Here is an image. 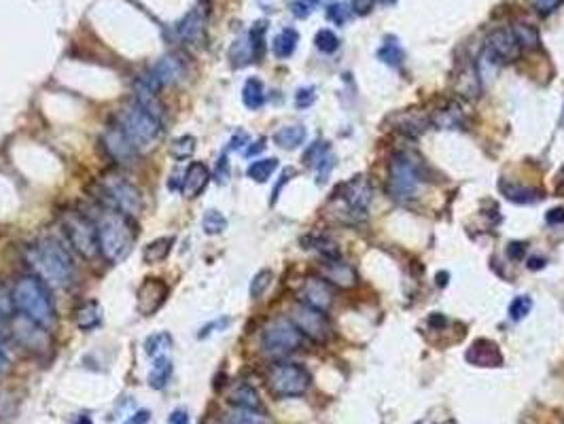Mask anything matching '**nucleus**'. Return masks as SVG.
I'll list each match as a JSON object with an SVG mask.
<instances>
[{
    "label": "nucleus",
    "mask_w": 564,
    "mask_h": 424,
    "mask_svg": "<svg viewBox=\"0 0 564 424\" xmlns=\"http://www.w3.org/2000/svg\"><path fill=\"white\" fill-rule=\"evenodd\" d=\"M98 227V240H100V253L110 263H121L130 257L132 246L136 242V229L132 223V217L108 208L102 212Z\"/></svg>",
    "instance_id": "1"
},
{
    "label": "nucleus",
    "mask_w": 564,
    "mask_h": 424,
    "mask_svg": "<svg viewBox=\"0 0 564 424\" xmlns=\"http://www.w3.org/2000/svg\"><path fill=\"white\" fill-rule=\"evenodd\" d=\"M28 257H30V265L51 287L62 289V287L70 285V280L74 276V265H72L68 251L55 238L49 236V238L39 240L30 248Z\"/></svg>",
    "instance_id": "2"
},
{
    "label": "nucleus",
    "mask_w": 564,
    "mask_h": 424,
    "mask_svg": "<svg viewBox=\"0 0 564 424\" xmlns=\"http://www.w3.org/2000/svg\"><path fill=\"white\" fill-rule=\"evenodd\" d=\"M13 303L17 310L32 323L43 329H49L55 321L53 301L47 287L36 276H22L13 289Z\"/></svg>",
    "instance_id": "3"
},
{
    "label": "nucleus",
    "mask_w": 564,
    "mask_h": 424,
    "mask_svg": "<svg viewBox=\"0 0 564 424\" xmlns=\"http://www.w3.org/2000/svg\"><path fill=\"white\" fill-rule=\"evenodd\" d=\"M427 180L425 164L409 151H399L388 166V191L397 202H409L418 198Z\"/></svg>",
    "instance_id": "4"
},
{
    "label": "nucleus",
    "mask_w": 564,
    "mask_h": 424,
    "mask_svg": "<svg viewBox=\"0 0 564 424\" xmlns=\"http://www.w3.org/2000/svg\"><path fill=\"white\" fill-rule=\"evenodd\" d=\"M371 183L367 176H354L340 187L333 196V212L344 223H361L367 219V208L371 204Z\"/></svg>",
    "instance_id": "5"
},
{
    "label": "nucleus",
    "mask_w": 564,
    "mask_h": 424,
    "mask_svg": "<svg viewBox=\"0 0 564 424\" xmlns=\"http://www.w3.org/2000/svg\"><path fill=\"white\" fill-rule=\"evenodd\" d=\"M119 128L132 140L138 151L153 146L162 132V121L153 117L146 108H142L136 100L126 104L119 112Z\"/></svg>",
    "instance_id": "6"
},
{
    "label": "nucleus",
    "mask_w": 564,
    "mask_h": 424,
    "mask_svg": "<svg viewBox=\"0 0 564 424\" xmlns=\"http://www.w3.org/2000/svg\"><path fill=\"white\" fill-rule=\"evenodd\" d=\"M312 384L310 371L299 363H276L268 371V389L274 397L280 399H293L308 393Z\"/></svg>",
    "instance_id": "7"
},
{
    "label": "nucleus",
    "mask_w": 564,
    "mask_h": 424,
    "mask_svg": "<svg viewBox=\"0 0 564 424\" xmlns=\"http://www.w3.org/2000/svg\"><path fill=\"white\" fill-rule=\"evenodd\" d=\"M304 335L291 319H274L261 333V350L266 357L282 359L302 348Z\"/></svg>",
    "instance_id": "8"
},
{
    "label": "nucleus",
    "mask_w": 564,
    "mask_h": 424,
    "mask_svg": "<svg viewBox=\"0 0 564 424\" xmlns=\"http://www.w3.org/2000/svg\"><path fill=\"white\" fill-rule=\"evenodd\" d=\"M64 234L70 242V246L85 259H94L100 253V240H98V227L79 212H66L62 217Z\"/></svg>",
    "instance_id": "9"
},
{
    "label": "nucleus",
    "mask_w": 564,
    "mask_h": 424,
    "mask_svg": "<svg viewBox=\"0 0 564 424\" xmlns=\"http://www.w3.org/2000/svg\"><path fill=\"white\" fill-rule=\"evenodd\" d=\"M102 191L106 194V200L112 204V208L128 217H136L142 210L140 189L126 176H119V174L106 176L102 180Z\"/></svg>",
    "instance_id": "10"
},
{
    "label": "nucleus",
    "mask_w": 564,
    "mask_h": 424,
    "mask_svg": "<svg viewBox=\"0 0 564 424\" xmlns=\"http://www.w3.org/2000/svg\"><path fill=\"white\" fill-rule=\"evenodd\" d=\"M289 319L293 321V325L299 331H302V335L310 337L312 341L325 344L333 335V329H331V323H329L327 314L316 310V307H312V305H308V303L297 301L291 307V316Z\"/></svg>",
    "instance_id": "11"
},
{
    "label": "nucleus",
    "mask_w": 564,
    "mask_h": 424,
    "mask_svg": "<svg viewBox=\"0 0 564 424\" xmlns=\"http://www.w3.org/2000/svg\"><path fill=\"white\" fill-rule=\"evenodd\" d=\"M520 43L511 28H499L488 34L484 43V62L490 64H507L520 58Z\"/></svg>",
    "instance_id": "12"
},
{
    "label": "nucleus",
    "mask_w": 564,
    "mask_h": 424,
    "mask_svg": "<svg viewBox=\"0 0 564 424\" xmlns=\"http://www.w3.org/2000/svg\"><path fill=\"white\" fill-rule=\"evenodd\" d=\"M321 278H325L331 287L337 289H354L359 285V274L357 269L346 263L342 257H331V259H323L321 263Z\"/></svg>",
    "instance_id": "13"
},
{
    "label": "nucleus",
    "mask_w": 564,
    "mask_h": 424,
    "mask_svg": "<svg viewBox=\"0 0 564 424\" xmlns=\"http://www.w3.org/2000/svg\"><path fill=\"white\" fill-rule=\"evenodd\" d=\"M168 297V285L160 278H146L138 289V312L144 316L155 314Z\"/></svg>",
    "instance_id": "14"
},
{
    "label": "nucleus",
    "mask_w": 564,
    "mask_h": 424,
    "mask_svg": "<svg viewBox=\"0 0 564 424\" xmlns=\"http://www.w3.org/2000/svg\"><path fill=\"white\" fill-rule=\"evenodd\" d=\"M299 301L316 307V310H321V312H327L333 305V289L325 278L310 276L304 282L302 291H299Z\"/></svg>",
    "instance_id": "15"
},
{
    "label": "nucleus",
    "mask_w": 564,
    "mask_h": 424,
    "mask_svg": "<svg viewBox=\"0 0 564 424\" xmlns=\"http://www.w3.org/2000/svg\"><path fill=\"white\" fill-rule=\"evenodd\" d=\"M102 142H104L106 151L110 153V158L115 160L117 164H123V166L134 164L138 149L132 144V140H130V138L123 134V130H121L119 126H117V128H110V130H106V132H104Z\"/></svg>",
    "instance_id": "16"
},
{
    "label": "nucleus",
    "mask_w": 564,
    "mask_h": 424,
    "mask_svg": "<svg viewBox=\"0 0 564 424\" xmlns=\"http://www.w3.org/2000/svg\"><path fill=\"white\" fill-rule=\"evenodd\" d=\"M182 72H185V66L178 56H164L162 60H157L151 68H148L146 74L151 76V81L162 90L166 85H174L176 81H180Z\"/></svg>",
    "instance_id": "17"
},
{
    "label": "nucleus",
    "mask_w": 564,
    "mask_h": 424,
    "mask_svg": "<svg viewBox=\"0 0 564 424\" xmlns=\"http://www.w3.org/2000/svg\"><path fill=\"white\" fill-rule=\"evenodd\" d=\"M469 365L475 367H499L503 365V355L499 344L490 341V339H477L469 346V350L465 355Z\"/></svg>",
    "instance_id": "18"
},
{
    "label": "nucleus",
    "mask_w": 564,
    "mask_h": 424,
    "mask_svg": "<svg viewBox=\"0 0 564 424\" xmlns=\"http://www.w3.org/2000/svg\"><path fill=\"white\" fill-rule=\"evenodd\" d=\"M210 180V170L202 164V162H191L185 170L182 176V185H180V194L189 200H196L202 191L206 189Z\"/></svg>",
    "instance_id": "19"
},
{
    "label": "nucleus",
    "mask_w": 564,
    "mask_h": 424,
    "mask_svg": "<svg viewBox=\"0 0 564 424\" xmlns=\"http://www.w3.org/2000/svg\"><path fill=\"white\" fill-rule=\"evenodd\" d=\"M204 24H206V15L202 9H194L187 13L174 28L176 36H178V41L182 43H200L202 41V36H204Z\"/></svg>",
    "instance_id": "20"
},
{
    "label": "nucleus",
    "mask_w": 564,
    "mask_h": 424,
    "mask_svg": "<svg viewBox=\"0 0 564 424\" xmlns=\"http://www.w3.org/2000/svg\"><path fill=\"white\" fill-rule=\"evenodd\" d=\"M454 85H456V92L467 100H475L477 96H481V76H479L477 64L473 62L463 64L454 79Z\"/></svg>",
    "instance_id": "21"
},
{
    "label": "nucleus",
    "mask_w": 564,
    "mask_h": 424,
    "mask_svg": "<svg viewBox=\"0 0 564 424\" xmlns=\"http://www.w3.org/2000/svg\"><path fill=\"white\" fill-rule=\"evenodd\" d=\"M431 119L425 117V115L416 112V110H405V112H399L397 117H395V130L409 136V138H416L420 136L427 128H429Z\"/></svg>",
    "instance_id": "22"
},
{
    "label": "nucleus",
    "mask_w": 564,
    "mask_h": 424,
    "mask_svg": "<svg viewBox=\"0 0 564 424\" xmlns=\"http://www.w3.org/2000/svg\"><path fill=\"white\" fill-rule=\"evenodd\" d=\"M499 189H501V194L509 200V202H513V204H537V202H541V198H543V194L539 189H531V187H522V185H518V183H509V180H501V185H499Z\"/></svg>",
    "instance_id": "23"
},
{
    "label": "nucleus",
    "mask_w": 564,
    "mask_h": 424,
    "mask_svg": "<svg viewBox=\"0 0 564 424\" xmlns=\"http://www.w3.org/2000/svg\"><path fill=\"white\" fill-rule=\"evenodd\" d=\"M306 136H308L306 128H304V126H299V124H295V126H284V128H280V130L274 134V142H276L280 149L293 151V149L302 146V144L306 142Z\"/></svg>",
    "instance_id": "24"
},
{
    "label": "nucleus",
    "mask_w": 564,
    "mask_h": 424,
    "mask_svg": "<svg viewBox=\"0 0 564 424\" xmlns=\"http://www.w3.org/2000/svg\"><path fill=\"white\" fill-rule=\"evenodd\" d=\"M230 403L234 407H244V409H261V399L259 393L250 387V384L242 382L234 391L230 393Z\"/></svg>",
    "instance_id": "25"
},
{
    "label": "nucleus",
    "mask_w": 564,
    "mask_h": 424,
    "mask_svg": "<svg viewBox=\"0 0 564 424\" xmlns=\"http://www.w3.org/2000/svg\"><path fill=\"white\" fill-rule=\"evenodd\" d=\"M102 323V307L98 301H85L77 310V327L81 331H94Z\"/></svg>",
    "instance_id": "26"
},
{
    "label": "nucleus",
    "mask_w": 564,
    "mask_h": 424,
    "mask_svg": "<svg viewBox=\"0 0 564 424\" xmlns=\"http://www.w3.org/2000/svg\"><path fill=\"white\" fill-rule=\"evenodd\" d=\"M221 424H272L270 418L263 414L261 409H244V407H234L223 416Z\"/></svg>",
    "instance_id": "27"
},
{
    "label": "nucleus",
    "mask_w": 564,
    "mask_h": 424,
    "mask_svg": "<svg viewBox=\"0 0 564 424\" xmlns=\"http://www.w3.org/2000/svg\"><path fill=\"white\" fill-rule=\"evenodd\" d=\"M297 43H299V34L297 30L293 28H284L276 38H274V43H272V51L278 60H287L295 53L297 49Z\"/></svg>",
    "instance_id": "28"
},
{
    "label": "nucleus",
    "mask_w": 564,
    "mask_h": 424,
    "mask_svg": "<svg viewBox=\"0 0 564 424\" xmlns=\"http://www.w3.org/2000/svg\"><path fill=\"white\" fill-rule=\"evenodd\" d=\"M172 375V361L168 357H155V363L148 371V387L155 389V391H162L168 387V380Z\"/></svg>",
    "instance_id": "29"
},
{
    "label": "nucleus",
    "mask_w": 564,
    "mask_h": 424,
    "mask_svg": "<svg viewBox=\"0 0 564 424\" xmlns=\"http://www.w3.org/2000/svg\"><path fill=\"white\" fill-rule=\"evenodd\" d=\"M242 102L248 110H257L266 104V90H263L261 79H257V76L246 79V83L242 87Z\"/></svg>",
    "instance_id": "30"
},
{
    "label": "nucleus",
    "mask_w": 564,
    "mask_h": 424,
    "mask_svg": "<svg viewBox=\"0 0 564 424\" xmlns=\"http://www.w3.org/2000/svg\"><path fill=\"white\" fill-rule=\"evenodd\" d=\"M172 244H174V238H157V240H153L151 244H146L144 251H142L144 263H148V265L162 263V261L170 255Z\"/></svg>",
    "instance_id": "31"
},
{
    "label": "nucleus",
    "mask_w": 564,
    "mask_h": 424,
    "mask_svg": "<svg viewBox=\"0 0 564 424\" xmlns=\"http://www.w3.org/2000/svg\"><path fill=\"white\" fill-rule=\"evenodd\" d=\"M278 168V160L276 158H263V160H255L248 168H246V176L253 178L255 183H268L272 178V174Z\"/></svg>",
    "instance_id": "32"
},
{
    "label": "nucleus",
    "mask_w": 564,
    "mask_h": 424,
    "mask_svg": "<svg viewBox=\"0 0 564 424\" xmlns=\"http://www.w3.org/2000/svg\"><path fill=\"white\" fill-rule=\"evenodd\" d=\"M515 38H518V43L520 47H526V49H539L541 47V38H539V32L535 26L531 24H526V22H518L511 26Z\"/></svg>",
    "instance_id": "33"
},
{
    "label": "nucleus",
    "mask_w": 564,
    "mask_h": 424,
    "mask_svg": "<svg viewBox=\"0 0 564 424\" xmlns=\"http://www.w3.org/2000/svg\"><path fill=\"white\" fill-rule=\"evenodd\" d=\"M170 346H172L170 333H166V331L153 333V335H148L146 341H144V353L148 357H162L166 350H170Z\"/></svg>",
    "instance_id": "34"
},
{
    "label": "nucleus",
    "mask_w": 564,
    "mask_h": 424,
    "mask_svg": "<svg viewBox=\"0 0 564 424\" xmlns=\"http://www.w3.org/2000/svg\"><path fill=\"white\" fill-rule=\"evenodd\" d=\"M302 244H306L304 248H312V251H318L323 255V259H331V257H340V248H337L335 242H331L329 238L325 236H310V238H304Z\"/></svg>",
    "instance_id": "35"
},
{
    "label": "nucleus",
    "mask_w": 564,
    "mask_h": 424,
    "mask_svg": "<svg viewBox=\"0 0 564 424\" xmlns=\"http://www.w3.org/2000/svg\"><path fill=\"white\" fill-rule=\"evenodd\" d=\"M202 227H204V231L208 236H216V234H221V231L228 229V219H225V214L221 210L210 208V210L204 212Z\"/></svg>",
    "instance_id": "36"
},
{
    "label": "nucleus",
    "mask_w": 564,
    "mask_h": 424,
    "mask_svg": "<svg viewBox=\"0 0 564 424\" xmlns=\"http://www.w3.org/2000/svg\"><path fill=\"white\" fill-rule=\"evenodd\" d=\"M196 153V138L194 136H180V138H176L172 144H170V155L174 158V160H178V162H182V160H187V158H191Z\"/></svg>",
    "instance_id": "37"
},
{
    "label": "nucleus",
    "mask_w": 564,
    "mask_h": 424,
    "mask_svg": "<svg viewBox=\"0 0 564 424\" xmlns=\"http://www.w3.org/2000/svg\"><path fill=\"white\" fill-rule=\"evenodd\" d=\"M463 121V112L459 110V106H447L443 110H439L435 117H433V124L439 126L441 130L445 128H459Z\"/></svg>",
    "instance_id": "38"
},
{
    "label": "nucleus",
    "mask_w": 564,
    "mask_h": 424,
    "mask_svg": "<svg viewBox=\"0 0 564 424\" xmlns=\"http://www.w3.org/2000/svg\"><path fill=\"white\" fill-rule=\"evenodd\" d=\"M314 45H316L318 51L331 56V53H335L337 49H340V38H337V34H335L333 30H327V28H325V30H318V32H316V36H314Z\"/></svg>",
    "instance_id": "39"
},
{
    "label": "nucleus",
    "mask_w": 564,
    "mask_h": 424,
    "mask_svg": "<svg viewBox=\"0 0 564 424\" xmlns=\"http://www.w3.org/2000/svg\"><path fill=\"white\" fill-rule=\"evenodd\" d=\"M378 58L388 64V66H401L403 60H405V53L403 49L397 45V41H386L380 49H378Z\"/></svg>",
    "instance_id": "40"
},
{
    "label": "nucleus",
    "mask_w": 564,
    "mask_h": 424,
    "mask_svg": "<svg viewBox=\"0 0 564 424\" xmlns=\"http://www.w3.org/2000/svg\"><path fill=\"white\" fill-rule=\"evenodd\" d=\"M232 64L234 66H246L253 58H255V51H253V45L248 38H240V41L232 47Z\"/></svg>",
    "instance_id": "41"
},
{
    "label": "nucleus",
    "mask_w": 564,
    "mask_h": 424,
    "mask_svg": "<svg viewBox=\"0 0 564 424\" xmlns=\"http://www.w3.org/2000/svg\"><path fill=\"white\" fill-rule=\"evenodd\" d=\"M272 278H274L272 269H261V272H257L255 278L250 280V289H248L250 297H253V299H259L263 293H266V291L270 289Z\"/></svg>",
    "instance_id": "42"
},
{
    "label": "nucleus",
    "mask_w": 564,
    "mask_h": 424,
    "mask_svg": "<svg viewBox=\"0 0 564 424\" xmlns=\"http://www.w3.org/2000/svg\"><path fill=\"white\" fill-rule=\"evenodd\" d=\"M531 310H533V299L529 295H518L509 303V319L511 321H522V319H526V314H529Z\"/></svg>",
    "instance_id": "43"
},
{
    "label": "nucleus",
    "mask_w": 564,
    "mask_h": 424,
    "mask_svg": "<svg viewBox=\"0 0 564 424\" xmlns=\"http://www.w3.org/2000/svg\"><path fill=\"white\" fill-rule=\"evenodd\" d=\"M329 153V142H323V140H316L310 144V149L304 153V164L306 166H318Z\"/></svg>",
    "instance_id": "44"
},
{
    "label": "nucleus",
    "mask_w": 564,
    "mask_h": 424,
    "mask_svg": "<svg viewBox=\"0 0 564 424\" xmlns=\"http://www.w3.org/2000/svg\"><path fill=\"white\" fill-rule=\"evenodd\" d=\"M327 19L337 24V26H344L348 22V7L342 5V3H333L329 9H327Z\"/></svg>",
    "instance_id": "45"
},
{
    "label": "nucleus",
    "mask_w": 564,
    "mask_h": 424,
    "mask_svg": "<svg viewBox=\"0 0 564 424\" xmlns=\"http://www.w3.org/2000/svg\"><path fill=\"white\" fill-rule=\"evenodd\" d=\"M316 102V90L314 87H302L295 94V106L297 108H310Z\"/></svg>",
    "instance_id": "46"
},
{
    "label": "nucleus",
    "mask_w": 564,
    "mask_h": 424,
    "mask_svg": "<svg viewBox=\"0 0 564 424\" xmlns=\"http://www.w3.org/2000/svg\"><path fill=\"white\" fill-rule=\"evenodd\" d=\"M318 5V0H297V3H293V15L299 17V19H304L312 13V9Z\"/></svg>",
    "instance_id": "47"
},
{
    "label": "nucleus",
    "mask_w": 564,
    "mask_h": 424,
    "mask_svg": "<svg viewBox=\"0 0 564 424\" xmlns=\"http://www.w3.org/2000/svg\"><path fill=\"white\" fill-rule=\"evenodd\" d=\"M214 180H216V183H221V185H225V183L230 180V162H228V158H225V155H221V160L216 162Z\"/></svg>",
    "instance_id": "48"
},
{
    "label": "nucleus",
    "mask_w": 564,
    "mask_h": 424,
    "mask_svg": "<svg viewBox=\"0 0 564 424\" xmlns=\"http://www.w3.org/2000/svg\"><path fill=\"white\" fill-rule=\"evenodd\" d=\"M531 3L535 5V9L539 11V13H543V15H547V13H552L554 9H558L564 0H531Z\"/></svg>",
    "instance_id": "49"
},
{
    "label": "nucleus",
    "mask_w": 564,
    "mask_h": 424,
    "mask_svg": "<svg viewBox=\"0 0 564 424\" xmlns=\"http://www.w3.org/2000/svg\"><path fill=\"white\" fill-rule=\"evenodd\" d=\"M375 5V0H352V11L357 15H369Z\"/></svg>",
    "instance_id": "50"
},
{
    "label": "nucleus",
    "mask_w": 564,
    "mask_h": 424,
    "mask_svg": "<svg viewBox=\"0 0 564 424\" xmlns=\"http://www.w3.org/2000/svg\"><path fill=\"white\" fill-rule=\"evenodd\" d=\"M507 255H509V259H513V261L522 259V257L526 255V244H524V242H511V244L507 246Z\"/></svg>",
    "instance_id": "51"
},
{
    "label": "nucleus",
    "mask_w": 564,
    "mask_h": 424,
    "mask_svg": "<svg viewBox=\"0 0 564 424\" xmlns=\"http://www.w3.org/2000/svg\"><path fill=\"white\" fill-rule=\"evenodd\" d=\"M545 221H547L549 225H560V223H564V208H552V210L545 214Z\"/></svg>",
    "instance_id": "52"
},
{
    "label": "nucleus",
    "mask_w": 564,
    "mask_h": 424,
    "mask_svg": "<svg viewBox=\"0 0 564 424\" xmlns=\"http://www.w3.org/2000/svg\"><path fill=\"white\" fill-rule=\"evenodd\" d=\"M168 424H191V422H189V414L182 412V409H176V412L170 414Z\"/></svg>",
    "instance_id": "53"
},
{
    "label": "nucleus",
    "mask_w": 564,
    "mask_h": 424,
    "mask_svg": "<svg viewBox=\"0 0 564 424\" xmlns=\"http://www.w3.org/2000/svg\"><path fill=\"white\" fill-rule=\"evenodd\" d=\"M228 325H230V319H223L221 323H219V321H214V323L206 325V327H204V329L200 331V337H208V333H210L212 329H219V331H221V329H225V327H228Z\"/></svg>",
    "instance_id": "54"
},
{
    "label": "nucleus",
    "mask_w": 564,
    "mask_h": 424,
    "mask_svg": "<svg viewBox=\"0 0 564 424\" xmlns=\"http://www.w3.org/2000/svg\"><path fill=\"white\" fill-rule=\"evenodd\" d=\"M293 174H295L293 170H284V172H282V176H280V183H278V187H274V198H272V204H274V202L278 200V196H280V189H282V187H284V185H287V183L291 180V176H293Z\"/></svg>",
    "instance_id": "55"
},
{
    "label": "nucleus",
    "mask_w": 564,
    "mask_h": 424,
    "mask_svg": "<svg viewBox=\"0 0 564 424\" xmlns=\"http://www.w3.org/2000/svg\"><path fill=\"white\" fill-rule=\"evenodd\" d=\"M148 418H151V414H148L146 409H140V412H136L132 418H128V420H126V424H146V422H148Z\"/></svg>",
    "instance_id": "56"
},
{
    "label": "nucleus",
    "mask_w": 564,
    "mask_h": 424,
    "mask_svg": "<svg viewBox=\"0 0 564 424\" xmlns=\"http://www.w3.org/2000/svg\"><path fill=\"white\" fill-rule=\"evenodd\" d=\"M545 263H547V261H545L543 257H531V259H529V263H526V267L533 269V272H537V269L545 267Z\"/></svg>",
    "instance_id": "57"
},
{
    "label": "nucleus",
    "mask_w": 564,
    "mask_h": 424,
    "mask_svg": "<svg viewBox=\"0 0 564 424\" xmlns=\"http://www.w3.org/2000/svg\"><path fill=\"white\" fill-rule=\"evenodd\" d=\"M7 369H9V357H7V353L3 350V346H0V378H3V375L7 373Z\"/></svg>",
    "instance_id": "58"
},
{
    "label": "nucleus",
    "mask_w": 564,
    "mask_h": 424,
    "mask_svg": "<svg viewBox=\"0 0 564 424\" xmlns=\"http://www.w3.org/2000/svg\"><path fill=\"white\" fill-rule=\"evenodd\" d=\"M263 146H266V144H263V140H259V142H255V146L250 144V146H248V149L244 151V155H246V158H253V155H255V153H259V151H263Z\"/></svg>",
    "instance_id": "59"
},
{
    "label": "nucleus",
    "mask_w": 564,
    "mask_h": 424,
    "mask_svg": "<svg viewBox=\"0 0 564 424\" xmlns=\"http://www.w3.org/2000/svg\"><path fill=\"white\" fill-rule=\"evenodd\" d=\"M248 140V136L244 134V132H240L238 136H234V140H232V149H240L242 146V142H246Z\"/></svg>",
    "instance_id": "60"
},
{
    "label": "nucleus",
    "mask_w": 564,
    "mask_h": 424,
    "mask_svg": "<svg viewBox=\"0 0 564 424\" xmlns=\"http://www.w3.org/2000/svg\"><path fill=\"white\" fill-rule=\"evenodd\" d=\"M74 424H92V418H89V416H81Z\"/></svg>",
    "instance_id": "61"
},
{
    "label": "nucleus",
    "mask_w": 564,
    "mask_h": 424,
    "mask_svg": "<svg viewBox=\"0 0 564 424\" xmlns=\"http://www.w3.org/2000/svg\"><path fill=\"white\" fill-rule=\"evenodd\" d=\"M382 3H384V5H393V3H395V0H382Z\"/></svg>",
    "instance_id": "62"
}]
</instances>
